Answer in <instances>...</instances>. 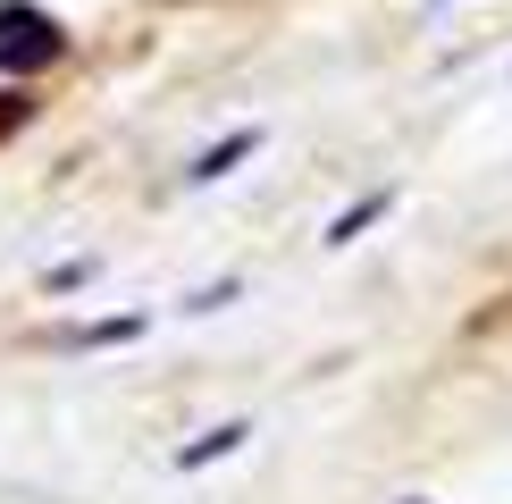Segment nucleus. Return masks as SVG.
Instances as JSON below:
<instances>
[{
    "label": "nucleus",
    "mask_w": 512,
    "mask_h": 504,
    "mask_svg": "<svg viewBox=\"0 0 512 504\" xmlns=\"http://www.w3.org/2000/svg\"><path fill=\"white\" fill-rule=\"evenodd\" d=\"M51 59H68V26L34 0H0V68L9 76H42Z\"/></svg>",
    "instance_id": "nucleus-1"
},
{
    "label": "nucleus",
    "mask_w": 512,
    "mask_h": 504,
    "mask_svg": "<svg viewBox=\"0 0 512 504\" xmlns=\"http://www.w3.org/2000/svg\"><path fill=\"white\" fill-rule=\"evenodd\" d=\"M252 152H261V135H252V126H244V135L210 143V152H202L194 168H185V177H194V185H210V177H227V168H236V160H252Z\"/></svg>",
    "instance_id": "nucleus-2"
},
{
    "label": "nucleus",
    "mask_w": 512,
    "mask_h": 504,
    "mask_svg": "<svg viewBox=\"0 0 512 504\" xmlns=\"http://www.w3.org/2000/svg\"><path fill=\"white\" fill-rule=\"evenodd\" d=\"M244 437H252V429H244V420H227V429H210V437H194V446H185L177 462H185V471H202V462H219V454H236V446H244Z\"/></svg>",
    "instance_id": "nucleus-3"
},
{
    "label": "nucleus",
    "mask_w": 512,
    "mask_h": 504,
    "mask_svg": "<svg viewBox=\"0 0 512 504\" xmlns=\"http://www.w3.org/2000/svg\"><path fill=\"white\" fill-rule=\"evenodd\" d=\"M370 219H387V194H361V202L345 210V219L328 227V244H353V236H361V227H370Z\"/></svg>",
    "instance_id": "nucleus-4"
}]
</instances>
